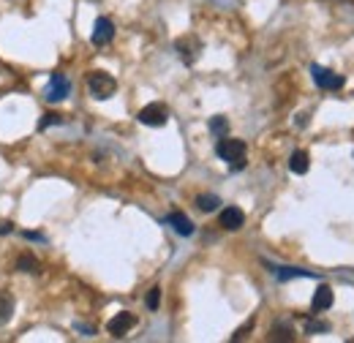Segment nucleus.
Wrapping results in <instances>:
<instances>
[{
  "instance_id": "nucleus-1",
  "label": "nucleus",
  "mask_w": 354,
  "mask_h": 343,
  "mask_svg": "<svg viewBox=\"0 0 354 343\" xmlns=\"http://www.w3.org/2000/svg\"><path fill=\"white\" fill-rule=\"evenodd\" d=\"M216 153L218 158L229 164V169H243L245 167V142L243 139H232L229 133L218 136V145H216Z\"/></svg>"
},
{
  "instance_id": "nucleus-2",
  "label": "nucleus",
  "mask_w": 354,
  "mask_h": 343,
  "mask_svg": "<svg viewBox=\"0 0 354 343\" xmlns=\"http://www.w3.org/2000/svg\"><path fill=\"white\" fill-rule=\"evenodd\" d=\"M88 87H90V95L98 98V101H106L115 95L118 90V80L106 71H90L88 74Z\"/></svg>"
},
{
  "instance_id": "nucleus-3",
  "label": "nucleus",
  "mask_w": 354,
  "mask_h": 343,
  "mask_svg": "<svg viewBox=\"0 0 354 343\" xmlns=\"http://www.w3.org/2000/svg\"><path fill=\"white\" fill-rule=\"evenodd\" d=\"M136 120L142 123V126H150V129H161V126H167V120H169V109L164 106V104H147L145 109H139V115H136Z\"/></svg>"
},
{
  "instance_id": "nucleus-4",
  "label": "nucleus",
  "mask_w": 354,
  "mask_h": 343,
  "mask_svg": "<svg viewBox=\"0 0 354 343\" xmlns=\"http://www.w3.org/2000/svg\"><path fill=\"white\" fill-rule=\"evenodd\" d=\"M310 77H313L316 87H322V90H341V87L346 85V80L341 74H335V71H330V68H324L319 63L310 66Z\"/></svg>"
},
{
  "instance_id": "nucleus-5",
  "label": "nucleus",
  "mask_w": 354,
  "mask_h": 343,
  "mask_svg": "<svg viewBox=\"0 0 354 343\" xmlns=\"http://www.w3.org/2000/svg\"><path fill=\"white\" fill-rule=\"evenodd\" d=\"M71 93V82L66 74H52L49 77V85H46V101L57 104V101H66Z\"/></svg>"
},
{
  "instance_id": "nucleus-6",
  "label": "nucleus",
  "mask_w": 354,
  "mask_h": 343,
  "mask_svg": "<svg viewBox=\"0 0 354 343\" xmlns=\"http://www.w3.org/2000/svg\"><path fill=\"white\" fill-rule=\"evenodd\" d=\"M136 327V316L129 313V310H120L118 316H112L109 322H106V330H109V335H115V338H123V335H129V330Z\"/></svg>"
},
{
  "instance_id": "nucleus-7",
  "label": "nucleus",
  "mask_w": 354,
  "mask_h": 343,
  "mask_svg": "<svg viewBox=\"0 0 354 343\" xmlns=\"http://www.w3.org/2000/svg\"><path fill=\"white\" fill-rule=\"evenodd\" d=\"M112 39H115V22H112L109 17H98L95 25H93V36H90V41L95 44V46H106Z\"/></svg>"
},
{
  "instance_id": "nucleus-8",
  "label": "nucleus",
  "mask_w": 354,
  "mask_h": 343,
  "mask_svg": "<svg viewBox=\"0 0 354 343\" xmlns=\"http://www.w3.org/2000/svg\"><path fill=\"white\" fill-rule=\"evenodd\" d=\"M177 55H180V60L185 63V66H191V63H196V57H199V52H202V44L199 39H194V36H185V39H180L175 44Z\"/></svg>"
},
{
  "instance_id": "nucleus-9",
  "label": "nucleus",
  "mask_w": 354,
  "mask_h": 343,
  "mask_svg": "<svg viewBox=\"0 0 354 343\" xmlns=\"http://www.w3.org/2000/svg\"><path fill=\"white\" fill-rule=\"evenodd\" d=\"M243 223H245V213L240 207H223L221 210V226L226 232H237V229H243Z\"/></svg>"
},
{
  "instance_id": "nucleus-10",
  "label": "nucleus",
  "mask_w": 354,
  "mask_h": 343,
  "mask_svg": "<svg viewBox=\"0 0 354 343\" xmlns=\"http://www.w3.org/2000/svg\"><path fill=\"white\" fill-rule=\"evenodd\" d=\"M167 223L175 229L180 237H191V234H194V223H191V218H188L185 213H180V210L167 215Z\"/></svg>"
},
{
  "instance_id": "nucleus-11",
  "label": "nucleus",
  "mask_w": 354,
  "mask_h": 343,
  "mask_svg": "<svg viewBox=\"0 0 354 343\" xmlns=\"http://www.w3.org/2000/svg\"><path fill=\"white\" fill-rule=\"evenodd\" d=\"M335 300V295H333V289L327 286V284H322L316 292H313V300H310V308L316 310V313H322V310H327L330 305Z\"/></svg>"
},
{
  "instance_id": "nucleus-12",
  "label": "nucleus",
  "mask_w": 354,
  "mask_h": 343,
  "mask_svg": "<svg viewBox=\"0 0 354 343\" xmlns=\"http://www.w3.org/2000/svg\"><path fill=\"white\" fill-rule=\"evenodd\" d=\"M289 169L295 172V174H306L310 169V156L306 150H295L292 158H289Z\"/></svg>"
},
{
  "instance_id": "nucleus-13",
  "label": "nucleus",
  "mask_w": 354,
  "mask_h": 343,
  "mask_svg": "<svg viewBox=\"0 0 354 343\" xmlns=\"http://www.w3.org/2000/svg\"><path fill=\"white\" fill-rule=\"evenodd\" d=\"M11 316H14V297L0 289V327H6L11 322Z\"/></svg>"
},
{
  "instance_id": "nucleus-14",
  "label": "nucleus",
  "mask_w": 354,
  "mask_h": 343,
  "mask_svg": "<svg viewBox=\"0 0 354 343\" xmlns=\"http://www.w3.org/2000/svg\"><path fill=\"white\" fill-rule=\"evenodd\" d=\"M196 207H199L202 213H213V210L221 207V199H218L216 194H199V196H196Z\"/></svg>"
},
{
  "instance_id": "nucleus-15",
  "label": "nucleus",
  "mask_w": 354,
  "mask_h": 343,
  "mask_svg": "<svg viewBox=\"0 0 354 343\" xmlns=\"http://www.w3.org/2000/svg\"><path fill=\"white\" fill-rule=\"evenodd\" d=\"M275 275H278L281 281H289V278H313V272L297 270V267H275Z\"/></svg>"
},
{
  "instance_id": "nucleus-16",
  "label": "nucleus",
  "mask_w": 354,
  "mask_h": 343,
  "mask_svg": "<svg viewBox=\"0 0 354 343\" xmlns=\"http://www.w3.org/2000/svg\"><path fill=\"white\" fill-rule=\"evenodd\" d=\"M39 259L33 257V254H22V257L17 259V270L19 272H39Z\"/></svg>"
},
{
  "instance_id": "nucleus-17",
  "label": "nucleus",
  "mask_w": 354,
  "mask_h": 343,
  "mask_svg": "<svg viewBox=\"0 0 354 343\" xmlns=\"http://www.w3.org/2000/svg\"><path fill=\"white\" fill-rule=\"evenodd\" d=\"M270 341H295V330L289 324H275L270 330Z\"/></svg>"
},
{
  "instance_id": "nucleus-18",
  "label": "nucleus",
  "mask_w": 354,
  "mask_h": 343,
  "mask_svg": "<svg viewBox=\"0 0 354 343\" xmlns=\"http://www.w3.org/2000/svg\"><path fill=\"white\" fill-rule=\"evenodd\" d=\"M210 131H213L216 136H226V133H229V120H226L223 115H216V118L210 120Z\"/></svg>"
},
{
  "instance_id": "nucleus-19",
  "label": "nucleus",
  "mask_w": 354,
  "mask_h": 343,
  "mask_svg": "<svg viewBox=\"0 0 354 343\" xmlns=\"http://www.w3.org/2000/svg\"><path fill=\"white\" fill-rule=\"evenodd\" d=\"M147 308H150V310H158V302H161V289H158V286H153V289H150V292H147Z\"/></svg>"
},
{
  "instance_id": "nucleus-20",
  "label": "nucleus",
  "mask_w": 354,
  "mask_h": 343,
  "mask_svg": "<svg viewBox=\"0 0 354 343\" xmlns=\"http://www.w3.org/2000/svg\"><path fill=\"white\" fill-rule=\"evenodd\" d=\"M57 123H63V115H57V112H49V115H44V120L39 123V129L44 131V129H49V126H57Z\"/></svg>"
},
{
  "instance_id": "nucleus-21",
  "label": "nucleus",
  "mask_w": 354,
  "mask_h": 343,
  "mask_svg": "<svg viewBox=\"0 0 354 343\" xmlns=\"http://www.w3.org/2000/svg\"><path fill=\"white\" fill-rule=\"evenodd\" d=\"M251 330H254V319H251V322H245V324L232 335V341H243V338H245V333H251Z\"/></svg>"
},
{
  "instance_id": "nucleus-22",
  "label": "nucleus",
  "mask_w": 354,
  "mask_h": 343,
  "mask_svg": "<svg viewBox=\"0 0 354 343\" xmlns=\"http://www.w3.org/2000/svg\"><path fill=\"white\" fill-rule=\"evenodd\" d=\"M308 333H327L330 330V324L327 322H308V327H306Z\"/></svg>"
},
{
  "instance_id": "nucleus-23",
  "label": "nucleus",
  "mask_w": 354,
  "mask_h": 343,
  "mask_svg": "<svg viewBox=\"0 0 354 343\" xmlns=\"http://www.w3.org/2000/svg\"><path fill=\"white\" fill-rule=\"evenodd\" d=\"M14 229V223H8V221H0V234H8Z\"/></svg>"
},
{
  "instance_id": "nucleus-24",
  "label": "nucleus",
  "mask_w": 354,
  "mask_h": 343,
  "mask_svg": "<svg viewBox=\"0 0 354 343\" xmlns=\"http://www.w3.org/2000/svg\"><path fill=\"white\" fill-rule=\"evenodd\" d=\"M297 126L306 129V126H308V115H297Z\"/></svg>"
},
{
  "instance_id": "nucleus-25",
  "label": "nucleus",
  "mask_w": 354,
  "mask_h": 343,
  "mask_svg": "<svg viewBox=\"0 0 354 343\" xmlns=\"http://www.w3.org/2000/svg\"><path fill=\"white\" fill-rule=\"evenodd\" d=\"M93 3H98V0H93Z\"/></svg>"
}]
</instances>
